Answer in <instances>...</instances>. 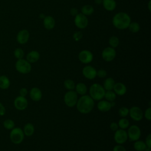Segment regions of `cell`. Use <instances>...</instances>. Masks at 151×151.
Wrapping results in <instances>:
<instances>
[{
    "instance_id": "6da1fadb",
    "label": "cell",
    "mask_w": 151,
    "mask_h": 151,
    "mask_svg": "<svg viewBox=\"0 0 151 151\" xmlns=\"http://www.w3.org/2000/svg\"><path fill=\"white\" fill-rule=\"evenodd\" d=\"M77 110L81 114L90 113L94 107V100L88 94L81 96L76 105Z\"/></svg>"
},
{
    "instance_id": "7a4b0ae2",
    "label": "cell",
    "mask_w": 151,
    "mask_h": 151,
    "mask_svg": "<svg viewBox=\"0 0 151 151\" xmlns=\"http://www.w3.org/2000/svg\"><path fill=\"white\" fill-rule=\"evenodd\" d=\"M131 22L130 15L124 12L116 13L112 18V24L113 26L120 30L127 29Z\"/></svg>"
},
{
    "instance_id": "3957f363",
    "label": "cell",
    "mask_w": 151,
    "mask_h": 151,
    "mask_svg": "<svg viewBox=\"0 0 151 151\" xmlns=\"http://www.w3.org/2000/svg\"><path fill=\"white\" fill-rule=\"evenodd\" d=\"M105 92L106 90L103 86L98 83L91 84L89 88V96L94 101H99L104 99Z\"/></svg>"
},
{
    "instance_id": "277c9868",
    "label": "cell",
    "mask_w": 151,
    "mask_h": 151,
    "mask_svg": "<svg viewBox=\"0 0 151 151\" xmlns=\"http://www.w3.org/2000/svg\"><path fill=\"white\" fill-rule=\"evenodd\" d=\"M15 67L18 73L22 74L29 73L32 69L31 63H29L26 59L24 58L17 60L15 64Z\"/></svg>"
},
{
    "instance_id": "5b68a950",
    "label": "cell",
    "mask_w": 151,
    "mask_h": 151,
    "mask_svg": "<svg viewBox=\"0 0 151 151\" xmlns=\"http://www.w3.org/2000/svg\"><path fill=\"white\" fill-rule=\"evenodd\" d=\"M24 136L23 130L20 127H14L11 130L9 138L14 144L18 145L21 143L24 140Z\"/></svg>"
},
{
    "instance_id": "8992f818",
    "label": "cell",
    "mask_w": 151,
    "mask_h": 151,
    "mask_svg": "<svg viewBox=\"0 0 151 151\" xmlns=\"http://www.w3.org/2000/svg\"><path fill=\"white\" fill-rule=\"evenodd\" d=\"M78 99V94L75 90H68L64 94V102L67 107H74L77 104Z\"/></svg>"
},
{
    "instance_id": "52a82bcc",
    "label": "cell",
    "mask_w": 151,
    "mask_h": 151,
    "mask_svg": "<svg viewBox=\"0 0 151 151\" xmlns=\"http://www.w3.org/2000/svg\"><path fill=\"white\" fill-rule=\"evenodd\" d=\"M128 139L134 142L140 139L141 136V130L140 127L135 124L129 126L127 131Z\"/></svg>"
},
{
    "instance_id": "ba28073f",
    "label": "cell",
    "mask_w": 151,
    "mask_h": 151,
    "mask_svg": "<svg viewBox=\"0 0 151 151\" xmlns=\"http://www.w3.org/2000/svg\"><path fill=\"white\" fill-rule=\"evenodd\" d=\"M74 22L78 28L84 29L86 28L88 24V19L87 17L83 14L82 13H78L74 17Z\"/></svg>"
},
{
    "instance_id": "9c48e42d",
    "label": "cell",
    "mask_w": 151,
    "mask_h": 151,
    "mask_svg": "<svg viewBox=\"0 0 151 151\" xmlns=\"http://www.w3.org/2000/svg\"><path fill=\"white\" fill-rule=\"evenodd\" d=\"M129 115L134 121L140 122L143 117V112L139 107L134 106L129 109Z\"/></svg>"
},
{
    "instance_id": "30bf717a",
    "label": "cell",
    "mask_w": 151,
    "mask_h": 151,
    "mask_svg": "<svg viewBox=\"0 0 151 151\" xmlns=\"http://www.w3.org/2000/svg\"><path fill=\"white\" fill-rule=\"evenodd\" d=\"M127 139V133L126 130L119 129L114 132V140L117 144L122 145L124 143Z\"/></svg>"
},
{
    "instance_id": "8fae6325",
    "label": "cell",
    "mask_w": 151,
    "mask_h": 151,
    "mask_svg": "<svg viewBox=\"0 0 151 151\" xmlns=\"http://www.w3.org/2000/svg\"><path fill=\"white\" fill-rule=\"evenodd\" d=\"M116 56V51L115 48L111 47H106L101 52L102 58L106 62L113 61Z\"/></svg>"
},
{
    "instance_id": "7c38bea8",
    "label": "cell",
    "mask_w": 151,
    "mask_h": 151,
    "mask_svg": "<svg viewBox=\"0 0 151 151\" xmlns=\"http://www.w3.org/2000/svg\"><path fill=\"white\" fill-rule=\"evenodd\" d=\"M93 53L88 50H83L81 51L78 55L79 61L81 63L85 64L90 63L93 61Z\"/></svg>"
},
{
    "instance_id": "4fadbf2b",
    "label": "cell",
    "mask_w": 151,
    "mask_h": 151,
    "mask_svg": "<svg viewBox=\"0 0 151 151\" xmlns=\"http://www.w3.org/2000/svg\"><path fill=\"white\" fill-rule=\"evenodd\" d=\"M83 76L88 80H93L97 77V70L91 65H87L82 70Z\"/></svg>"
},
{
    "instance_id": "5bb4252c",
    "label": "cell",
    "mask_w": 151,
    "mask_h": 151,
    "mask_svg": "<svg viewBox=\"0 0 151 151\" xmlns=\"http://www.w3.org/2000/svg\"><path fill=\"white\" fill-rule=\"evenodd\" d=\"M14 105L16 109L22 111L24 110L27 108L28 102L25 97L18 96L15 99L14 101Z\"/></svg>"
},
{
    "instance_id": "9a60e30c",
    "label": "cell",
    "mask_w": 151,
    "mask_h": 151,
    "mask_svg": "<svg viewBox=\"0 0 151 151\" xmlns=\"http://www.w3.org/2000/svg\"><path fill=\"white\" fill-rule=\"evenodd\" d=\"M29 32L27 29H23L20 30L16 37L17 41L19 44H26L29 38Z\"/></svg>"
},
{
    "instance_id": "2e32d148",
    "label": "cell",
    "mask_w": 151,
    "mask_h": 151,
    "mask_svg": "<svg viewBox=\"0 0 151 151\" xmlns=\"http://www.w3.org/2000/svg\"><path fill=\"white\" fill-rule=\"evenodd\" d=\"M29 97L34 101H39L41 100L42 97V93L41 90L36 87H32L29 92Z\"/></svg>"
},
{
    "instance_id": "e0dca14e",
    "label": "cell",
    "mask_w": 151,
    "mask_h": 151,
    "mask_svg": "<svg viewBox=\"0 0 151 151\" xmlns=\"http://www.w3.org/2000/svg\"><path fill=\"white\" fill-rule=\"evenodd\" d=\"M113 91L117 96H123L127 92V87L124 84L121 82L115 83Z\"/></svg>"
},
{
    "instance_id": "ac0fdd59",
    "label": "cell",
    "mask_w": 151,
    "mask_h": 151,
    "mask_svg": "<svg viewBox=\"0 0 151 151\" xmlns=\"http://www.w3.org/2000/svg\"><path fill=\"white\" fill-rule=\"evenodd\" d=\"M111 103L106 100H100L97 104V109L101 112H107L111 109Z\"/></svg>"
},
{
    "instance_id": "d6986e66",
    "label": "cell",
    "mask_w": 151,
    "mask_h": 151,
    "mask_svg": "<svg viewBox=\"0 0 151 151\" xmlns=\"http://www.w3.org/2000/svg\"><path fill=\"white\" fill-rule=\"evenodd\" d=\"M43 25L46 29L51 30L55 25V19L51 15L45 16L43 18Z\"/></svg>"
},
{
    "instance_id": "ffe728a7",
    "label": "cell",
    "mask_w": 151,
    "mask_h": 151,
    "mask_svg": "<svg viewBox=\"0 0 151 151\" xmlns=\"http://www.w3.org/2000/svg\"><path fill=\"white\" fill-rule=\"evenodd\" d=\"M40 58V54L38 51L36 50H32L29 51L26 56V60L29 63H34L39 60Z\"/></svg>"
},
{
    "instance_id": "44dd1931",
    "label": "cell",
    "mask_w": 151,
    "mask_h": 151,
    "mask_svg": "<svg viewBox=\"0 0 151 151\" xmlns=\"http://www.w3.org/2000/svg\"><path fill=\"white\" fill-rule=\"evenodd\" d=\"M103 6L107 11H114L117 6L115 0H102Z\"/></svg>"
},
{
    "instance_id": "7402d4cb",
    "label": "cell",
    "mask_w": 151,
    "mask_h": 151,
    "mask_svg": "<svg viewBox=\"0 0 151 151\" xmlns=\"http://www.w3.org/2000/svg\"><path fill=\"white\" fill-rule=\"evenodd\" d=\"M75 91L80 96H83L86 94L87 92V86L82 82L78 83L76 84L75 86Z\"/></svg>"
},
{
    "instance_id": "603a6c76",
    "label": "cell",
    "mask_w": 151,
    "mask_h": 151,
    "mask_svg": "<svg viewBox=\"0 0 151 151\" xmlns=\"http://www.w3.org/2000/svg\"><path fill=\"white\" fill-rule=\"evenodd\" d=\"M22 130L25 136L29 137L34 134L35 132V127L32 123H27L24 125Z\"/></svg>"
},
{
    "instance_id": "cb8c5ba5",
    "label": "cell",
    "mask_w": 151,
    "mask_h": 151,
    "mask_svg": "<svg viewBox=\"0 0 151 151\" xmlns=\"http://www.w3.org/2000/svg\"><path fill=\"white\" fill-rule=\"evenodd\" d=\"M115 84V81L112 77L106 78L103 84V87L106 91L113 90L114 86Z\"/></svg>"
},
{
    "instance_id": "d4e9b609",
    "label": "cell",
    "mask_w": 151,
    "mask_h": 151,
    "mask_svg": "<svg viewBox=\"0 0 151 151\" xmlns=\"http://www.w3.org/2000/svg\"><path fill=\"white\" fill-rule=\"evenodd\" d=\"M10 86V80L6 76H0V88L6 90Z\"/></svg>"
},
{
    "instance_id": "484cf974",
    "label": "cell",
    "mask_w": 151,
    "mask_h": 151,
    "mask_svg": "<svg viewBox=\"0 0 151 151\" xmlns=\"http://www.w3.org/2000/svg\"><path fill=\"white\" fill-rule=\"evenodd\" d=\"M94 11V9L93 8V6L92 5H88V4H86L83 5L81 7V13H82L83 14H84L86 16H89L93 14Z\"/></svg>"
},
{
    "instance_id": "4316f807",
    "label": "cell",
    "mask_w": 151,
    "mask_h": 151,
    "mask_svg": "<svg viewBox=\"0 0 151 151\" xmlns=\"http://www.w3.org/2000/svg\"><path fill=\"white\" fill-rule=\"evenodd\" d=\"M133 147L136 151H145L147 148V146L145 142L140 140L139 139L136 141H134L133 144Z\"/></svg>"
},
{
    "instance_id": "83f0119b",
    "label": "cell",
    "mask_w": 151,
    "mask_h": 151,
    "mask_svg": "<svg viewBox=\"0 0 151 151\" xmlns=\"http://www.w3.org/2000/svg\"><path fill=\"white\" fill-rule=\"evenodd\" d=\"M117 95L116 93L113 91V90H109V91H106L104 98H105V100L109 101H114V100L116 99Z\"/></svg>"
},
{
    "instance_id": "f1b7e54d",
    "label": "cell",
    "mask_w": 151,
    "mask_h": 151,
    "mask_svg": "<svg viewBox=\"0 0 151 151\" xmlns=\"http://www.w3.org/2000/svg\"><path fill=\"white\" fill-rule=\"evenodd\" d=\"M119 129H127L130 126V123L128 119H127L126 117H122L117 123Z\"/></svg>"
},
{
    "instance_id": "f546056e",
    "label": "cell",
    "mask_w": 151,
    "mask_h": 151,
    "mask_svg": "<svg viewBox=\"0 0 151 151\" xmlns=\"http://www.w3.org/2000/svg\"><path fill=\"white\" fill-rule=\"evenodd\" d=\"M129 30L132 33H137L140 29V24L137 22H131L128 26Z\"/></svg>"
},
{
    "instance_id": "4dcf8cb0",
    "label": "cell",
    "mask_w": 151,
    "mask_h": 151,
    "mask_svg": "<svg viewBox=\"0 0 151 151\" xmlns=\"http://www.w3.org/2000/svg\"><path fill=\"white\" fill-rule=\"evenodd\" d=\"M75 82L71 79H67L64 81V87L68 90H74L75 88Z\"/></svg>"
},
{
    "instance_id": "1f68e13d",
    "label": "cell",
    "mask_w": 151,
    "mask_h": 151,
    "mask_svg": "<svg viewBox=\"0 0 151 151\" xmlns=\"http://www.w3.org/2000/svg\"><path fill=\"white\" fill-rule=\"evenodd\" d=\"M109 44L110 45V47L112 48H116L119 44V39L117 36L113 35L110 37L109 40Z\"/></svg>"
},
{
    "instance_id": "d6a6232c",
    "label": "cell",
    "mask_w": 151,
    "mask_h": 151,
    "mask_svg": "<svg viewBox=\"0 0 151 151\" xmlns=\"http://www.w3.org/2000/svg\"><path fill=\"white\" fill-rule=\"evenodd\" d=\"M3 126L5 129L7 130H11L15 127V123L12 119H8L4 121Z\"/></svg>"
},
{
    "instance_id": "836d02e7",
    "label": "cell",
    "mask_w": 151,
    "mask_h": 151,
    "mask_svg": "<svg viewBox=\"0 0 151 151\" xmlns=\"http://www.w3.org/2000/svg\"><path fill=\"white\" fill-rule=\"evenodd\" d=\"M14 55L17 60L23 58L24 56V51L21 48H17L14 51Z\"/></svg>"
},
{
    "instance_id": "e575fe53",
    "label": "cell",
    "mask_w": 151,
    "mask_h": 151,
    "mask_svg": "<svg viewBox=\"0 0 151 151\" xmlns=\"http://www.w3.org/2000/svg\"><path fill=\"white\" fill-rule=\"evenodd\" d=\"M129 109L125 106L121 107L118 111V113L121 117H126L129 115Z\"/></svg>"
},
{
    "instance_id": "d590c367",
    "label": "cell",
    "mask_w": 151,
    "mask_h": 151,
    "mask_svg": "<svg viewBox=\"0 0 151 151\" xmlns=\"http://www.w3.org/2000/svg\"><path fill=\"white\" fill-rule=\"evenodd\" d=\"M83 35L82 32H81L80 31H77L73 33V38L75 41L78 42L81 40V38H83Z\"/></svg>"
},
{
    "instance_id": "8d00e7d4",
    "label": "cell",
    "mask_w": 151,
    "mask_h": 151,
    "mask_svg": "<svg viewBox=\"0 0 151 151\" xmlns=\"http://www.w3.org/2000/svg\"><path fill=\"white\" fill-rule=\"evenodd\" d=\"M143 117L147 120L148 121H150L151 120V107H149L147 109H146L143 112Z\"/></svg>"
},
{
    "instance_id": "74e56055",
    "label": "cell",
    "mask_w": 151,
    "mask_h": 151,
    "mask_svg": "<svg viewBox=\"0 0 151 151\" xmlns=\"http://www.w3.org/2000/svg\"><path fill=\"white\" fill-rule=\"evenodd\" d=\"M97 76L100 78H103L107 76V71L104 69H100L97 70Z\"/></svg>"
},
{
    "instance_id": "f35d334b",
    "label": "cell",
    "mask_w": 151,
    "mask_h": 151,
    "mask_svg": "<svg viewBox=\"0 0 151 151\" xmlns=\"http://www.w3.org/2000/svg\"><path fill=\"white\" fill-rule=\"evenodd\" d=\"M146 145V146L148 149H150L151 148V134L149 133L147 135V136L146 137V139H145V141Z\"/></svg>"
},
{
    "instance_id": "ab89813d",
    "label": "cell",
    "mask_w": 151,
    "mask_h": 151,
    "mask_svg": "<svg viewBox=\"0 0 151 151\" xmlns=\"http://www.w3.org/2000/svg\"><path fill=\"white\" fill-rule=\"evenodd\" d=\"M113 151H127L126 148L122 145H117L114 146Z\"/></svg>"
},
{
    "instance_id": "60d3db41",
    "label": "cell",
    "mask_w": 151,
    "mask_h": 151,
    "mask_svg": "<svg viewBox=\"0 0 151 151\" xmlns=\"http://www.w3.org/2000/svg\"><path fill=\"white\" fill-rule=\"evenodd\" d=\"M109 127H110V130H111V131H113V132H115V131H116L117 129H119V126H118V124H117V123H116V122H111V123L110 124Z\"/></svg>"
},
{
    "instance_id": "b9f144b4",
    "label": "cell",
    "mask_w": 151,
    "mask_h": 151,
    "mask_svg": "<svg viewBox=\"0 0 151 151\" xmlns=\"http://www.w3.org/2000/svg\"><path fill=\"white\" fill-rule=\"evenodd\" d=\"M19 93V96H21L22 97H26L28 93V90L25 87H22V88H20Z\"/></svg>"
},
{
    "instance_id": "7bdbcfd3",
    "label": "cell",
    "mask_w": 151,
    "mask_h": 151,
    "mask_svg": "<svg viewBox=\"0 0 151 151\" xmlns=\"http://www.w3.org/2000/svg\"><path fill=\"white\" fill-rule=\"evenodd\" d=\"M70 14L71 15L75 17L78 14V11L76 8H72L70 10Z\"/></svg>"
},
{
    "instance_id": "ee69618b",
    "label": "cell",
    "mask_w": 151,
    "mask_h": 151,
    "mask_svg": "<svg viewBox=\"0 0 151 151\" xmlns=\"http://www.w3.org/2000/svg\"><path fill=\"white\" fill-rule=\"evenodd\" d=\"M6 113V109L4 106L0 103V116H4Z\"/></svg>"
},
{
    "instance_id": "f6af8a7d",
    "label": "cell",
    "mask_w": 151,
    "mask_h": 151,
    "mask_svg": "<svg viewBox=\"0 0 151 151\" xmlns=\"http://www.w3.org/2000/svg\"><path fill=\"white\" fill-rule=\"evenodd\" d=\"M94 3L97 5H100L102 4V0H94Z\"/></svg>"
},
{
    "instance_id": "bcb514c9",
    "label": "cell",
    "mask_w": 151,
    "mask_h": 151,
    "mask_svg": "<svg viewBox=\"0 0 151 151\" xmlns=\"http://www.w3.org/2000/svg\"><path fill=\"white\" fill-rule=\"evenodd\" d=\"M150 1H149V4H148V6H149V10L150 11Z\"/></svg>"
}]
</instances>
